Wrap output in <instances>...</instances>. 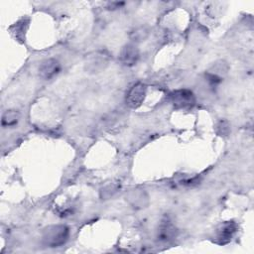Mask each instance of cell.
Listing matches in <instances>:
<instances>
[{"mask_svg":"<svg viewBox=\"0 0 254 254\" xmlns=\"http://www.w3.org/2000/svg\"><path fill=\"white\" fill-rule=\"evenodd\" d=\"M217 129L219 130L218 133L219 134H227L228 131H229V125L226 121H220L218 124H217Z\"/></svg>","mask_w":254,"mask_h":254,"instance_id":"12","label":"cell"},{"mask_svg":"<svg viewBox=\"0 0 254 254\" xmlns=\"http://www.w3.org/2000/svg\"><path fill=\"white\" fill-rule=\"evenodd\" d=\"M125 3L124 2H118V1H113V2H108L107 3V6L106 8L108 10H115V9H118L120 7H122Z\"/></svg>","mask_w":254,"mask_h":254,"instance_id":"13","label":"cell"},{"mask_svg":"<svg viewBox=\"0 0 254 254\" xmlns=\"http://www.w3.org/2000/svg\"><path fill=\"white\" fill-rule=\"evenodd\" d=\"M69 228L64 224H53L44 228L42 243L46 247L56 248L63 246L68 239Z\"/></svg>","mask_w":254,"mask_h":254,"instance_id":"1","label":"cell"},{"mask_svg":"<svg viewBox=\"0 0 254 254\" xmlns=\"http://www.w3.org/2000/svg\"><path fill=\"white\" fill-rule=\"evenodd\" d=\"M170 99L175 108L182 110L190 109L195 104V96L193 92L187 88L174 90L170 94Z\"/></svg>","mask_w":254,"mask_h":254,"instance_id":"2","label":"cell"},{"mask_svg":"<svg viewBox=\"0 0 254 254\" xmlns=\"http://www.w3.org/2000/svg\"><path fill=\"white\" fill-rule=\"evenodd\" d=\"M61 71V64L58 60L50 58L44 60L39 66V75L45 79L49 80L55 77Z\"/></svg>","mask_w":254,"mask_h":254,"instance_id":"7","label":"cell"},{"mask_svg":"<svg viewBox=\"0 0 254 254\" xmlns=\"http://www.w3.org/2000/svg\"><path fill=\"white\" fill-rule=\"evenodd\" d=\"M19 120H20L19 111L15 110V109H9L3 113L2 119H1V125L4 128L14 127L15 125L18 124Z\"/></svg>","mask_w":254,"mask_h":254,"instance_id":"10","label":"cell"},{"mask_svg":"<svg viewBox=\"0 0 254 254\" xmlns=\"http://www.w3.org/2000/svg\"><path fill=\"white\" fill-rule=\"evenodd\" d=\"M140 58V52L135 44H126L120 51V62L126 66H132L136 64Z\"/></svg>","mask_w":254,"mask_h":254,"instance_id":"8","label":"cell"},{"mask_svg":"<svg viewBox=\"0 0 254 254\" xmlns=\"http://www.w3.org/2000/svg\"><path fill=\"white\" fill-rule=\"evenodd\" d=\"M110 56L105 52H94L86 58L85 70L88 72H98L108 64Z\"/></svg>","mask_w":254,"mask_h":254,"instance_id":"4","label":"cell"},{"mask_svg":"<svg viewBox=\"0 0 254 254\" xmlns=\"http://www.w3.org/2000/svg\"><path fill=\"white\" fill-rule=\"evenodd\" d=\"M178 235V228L170 220H163L157 229L156 238L161 243H169Z\"/></svg>","mask_w":254,"mask_h":254,"instance_id":"6","label":"cell"},{"mask_svg":"<svg viewBox=\"0 0 254 254\" xmlns=\"http://www.w3.org/2000/svg\"><path fill=\"white\" fill-rule=\"evenodd\" d=\"M147 92V86L144 83H136L134 84L126 96V103L131 108H137L139 107L146 96Z\"/></svg>","mask_w":254,"mask_h":254,"instance_id":"5","label":"cell"},{"mask_svg":"<svg viewBox=\"0 0 254 254\" xmlns=\"http://www.w3.org/2000/svg\"><path fill=\"white\" fill-rule=\"evenodd\" d=\"M29 23H30L29 19L23 18V19L19 20L18 22H16L11 27V33L13 34L15 39H17L18 41H21V42L25 41V34H26V31L28 30Z\"/></svg>","mask_w":254,"mask_h":254,"instance_id":"9","label":"cell"},{"mask_svg":"<svg viewBox=\"0 0 254 254\" xmlns=\"http://www.w3.org/2000/svg\"><path fill=\"white\" fill-rule=\"evenodd\" d=\"M148 36V31L145 28H139L132 33V39L135 41H144Z\"/></svg>","mask_w":254,"mask_h":254,"instance_id":"11","label":"cell"},{"mask_svg":"<svg viewBox=\"0 0 254 254\" xmlns=\"http://www.w3.org/2000/svg\"><path fill=\"white\" fill-rule=\"evenodd\" d=\"M237 229H238V226H237L236 222H234L232 220L224 221L216 227V229L214 231L213 241L216 244L225 245L232 240Z\"/></svg>","mask_w":254,"mask_h":254,"instance_id":"3","label":"cell"}]
</instances>
